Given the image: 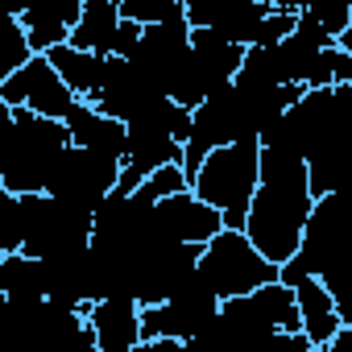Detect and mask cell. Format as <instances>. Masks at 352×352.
Listing matches in <instances>:
<instances>
[{"instance_id":"1","label":"cell","mask_w":352,"mask_h":352,"mask_svg":"<svg viewBox=\"0 0 352 352\" xmlns=\"http://www.w3.org/2000/svg\"><path fill=\"white\" fill-rule=\"evenodd\" d=\"M315 208L307 157L286 145H261V183L249 204L245 232L270 261H290L302 245L307 220Z\"/></svg>"},{"instance_id":"2","label":"cell","mask_w":352,"mask_h":352,"mask_svg":"<svg viewBox=\"0 0 352 352\" xmlns=\"http://www.w3.org/2000/svg\"><path fill=\"white\" fill-rule=\"evenodd\" d=\"M0 120H5V145H0V187L13 195L50 191V179L63 162V153L75 145L67 120L42 116L25 104L0 100Z\"/></svg>"},{"instance_id":"3","label":"cell","mask_w":352,"mask_h":352,"mask_svg":"<svg viewBox=\"0 0 352 352\" xmlns=\"http://www.w3.org/2000/svg\"><path fill=\"white\" fill-rule=\"evenodd\" d=\"M257 183H261V141H228L204 157L191 187L220 208L224 228H245Z\"/></svg>"},{"instance_id":"4","label":"cell","mask_w":352,"mask_h":352,"mask_svg":"<svg viewBox=\"0 0 352 352\" xmlns=\"http://www.w3.org/2000/svg\"><path fill=\"white\" fill-rule=\"evenodd\" d=\"M21 228H25L21 249L34 257L79 253V249H91L96 212L63 195H50V191H30L21 195Z\"/></svg>"},{"instance_id":"5","label":"cell","mask_w":352,"mask_h":352,"mask_svg":"<svg viewBox=\"0 0 352 352\" xmlns=\"http://www.w3.org/2000/svg\"><path fill=\"white\" fill-rule=\"evenodd\" d=\"M199 270L204 278L216 286L220 298H236V294H253L257 286L274 282L278 278V261H270L253 236L245 228H220L208 245H204V257H199Z\"/></svg>"},{"instance_id":"6","label":"cell","mask_w":352,"mask_h":352,"mask_svg":"<svg viewBox=\"0 0 352 352\" xmlns=\"http://www.w3.org/2000/svg\"><path fill=\"white\" fill-rule=\"evenodd\" d=\"M120 183V157L116 153H100V149H83V145H71L50 179V195H63L71 204H83V208H100Z\"/></svg>"},{"instance_id":"7","label":"cell","mask_w":352,"mask_h":352,"mask_svg":"<svg viewBox=\"0 0 352 352\" xmlns=\"http://www.w3.org/2000/svg\"><path fill=\"white\" fill-rule=\"evenodd\" d=\"M0 100L5 104H25L42 116H54V120H67V112L75 108V91L71 83L63 79V71L50 63V54H34L21 71H13L9 79H0Z\"/></svg>"},{"instance_id":"8","label":"cell","mask_w":352,"mask_h":352,"mask_svg":"<svg viewBox=\"0 0 352 352\" xmlns=\"http://www.w3.org/2000/svg\"><path fill=\"white\" fill-rule=\"evenodd\" d=\"M9 17H21V25L30 30V42L38 54H46L58 42H71V30L83 17L87 0H0Z\"/></svg>"},{"instance_id":"9","label":"cell","mask_w":352,"mask_h":352,"mask_svg":"<svg viewBox=\"0 0 352 352\" xmlns=\"http://www.w3.org/2000/svg\"><path fill=\"white\" fill-rule=\"evenodd\" d=\"M87 323L96 327V352H137L141 331V298L137 294H108L87 307Z\"/></svg>"},{"instance_id":"10","label":"cell","mask_w":352,"mask_h":352,"mask_svg":"<svg viewBox=\"0 0 352 352\" xmlns=\"http://www.w3.org/2000/svg\"><path fill=\"white\" fill-rule=\"evenodd\" d=\"M157 224H162V236L166 241H195V245H208L220 228H224V216L216 204H208L195 187L179 191L157 204Z\"/></svg>"},{"instance_id":"11","label":"cell","mask_w":352,"mask_h":352,"mask_svg":"<svg viewBox=\"0 0 352 352\" xmlns=\"http://www.w3.org/2000/svg\"><path fill=\"white\" fill-rule=\"evenodd\" d=\"M191 30H195L191 21L145 25V34H141L137 50L129 54V63L141 67L145 75H153V79H162V83L170 87L174 71H179V67L187 63V54H191Z\"/></svg>"},{"instance_id":"12","label":"cell","mask_w":352,"mask_h":352,"mask_svg":"<svg viewBox=\"0 0 352 352\" xmlns=\"http://www.w3.org/2000/svg\"><path fill=\"white\" fill-rule=\"evenodd\" d=\"M278 278L286 282V286H294V294H298V311H302V331H307V340H311V348L315 352H323V348H331V340H336V331H340V311H336V298H331V290L315 278V274H298V270H278Z\"/></svg>"},{"instance_id":"13","label":"cell","mask_w":352,"mask_h":352,"mask_svg":"<svg viewBox=\"0 0 352 352\" xmlns=\"http://www.w3.org/2000/svg\"><path fill=\"white\" fill-rule=\"evenodd\" d=\"M183 162V141L162 129H129V149L120 157V183L116 191H137L157 166Z\"/></svg>"},{"instance_id":"14","label":"cell","mask_w":352,"mask_h":352,"mask_svg":"<svg viewBox=\"0 0 352 352\" xmlns=\"http://www.w3.org/2000/svg\"><path fill=\"white\" fill-rule=\"evenodd\" d=\"M0 294H5V302L17 319H38V311L46 302V265H42V257H34L25 249L0 257Z\"/></svg>"},{"instance_id":"15","label":"cell","mask_w":352,"mask_h":352,"mask_svg":"<svg viewBox=\"0 0 352 352\" xmlns=\"http://www.w3.org/2000/svg\"><path fill=\"white\" fill-rule=\"evenodd\" d=\"M67 129H71V141L83 149H100V153H116V157H124V149H129V124L91 100H75V108L67 112Z\"/></svg>"},{"instance_id":"16","label":"cell","mask_w":352,"mask_h":352,"mask_svg":"<svg viewBox=\"0 0 352 352\" xmlns=\"http://www.w3.org/2000/svg\"><path fill=\"white\" fill-rule=\"evenodd\" d=\"M46 54H50V63L63 71V79L71 83V91H75L79 100H96V96L104 91V83H108V58H112V54L79 50V46H71V42H58V46H50Z\"/></svg>"},{"instance_id":"17","label":"cell","mask_w":352,"mask_h":352,"mask_svg":"<svg viewBox=\"0 0 352 352\" xmlns=\"http://www.w3.org/2000/svg\"><path fill=\"white\" fill-rule=\"evenodd\" d=\"M245 50H249V46L232 42V38L220 34L216 25H195V30H191V54H195V63H199L220 87H224L228 79L241 75V67H245Z\"/></svg>"},{"instance_id":"18","label":"cell","mask_w":352,"mask_h":352,"mask_svg":"<svg viewBox=\"0 0 352 352\" xmlns=\"http://www.w3.org/2000/svg\"><path fill=\"white\" fill-rule=\"evenodd\" d=\"M120 21H124L120 5H112V0H87L79 25L71 30V46H79V50H96V54H112Z\"/></svg>"},{"instance_id":"19","label":"cell","mask_w":352,"mask_h":352,"mask_svg":"<svg viewBox=\"0 0 352 352\" xmlns=\"http://www.w3.org/2000/svg\"><path fill=\"white\" fill-rule=\"evenodd\" d=\"M307 170H311V191H315V199L340 191V187L352 179V137H331V141H323V145L307 157Z\"/></svg>"},{"instance_id":"20","label":"cell","mask_w":352,"mask_h":352,"mask_svg":"<svg viewBox=\"0 0 352 352\" xmlns=\"http://www.w3.org/2000/svg\"><path fill=\"white\" fill-rule=\"evenodd\" d=\"M241 75L253 79V83H294V79H290V67H286V46H282V42L249 46Z\"/></svg>"},{"instance_id":"21","label":"cell","mask_w":352,"mask_h":352,"mask_svg":"<svg viewBox=\"0 0 352 352\" xmlns=\"http://www.w3.org/2000/svg\"><path fill=\"white\" fill-rule=\"evenodd\" d=\"M34 42H30V30L21 25V17H9L0 21V79H9L13 71H21L30 58H34Z\"/></svg>"},{"instance_id":"22","label":"cell","mask_w":352,"mask_h":352,"mask_svg":"<svg viewBox=\"0 0 352 352\" xmlns=\"http://www.w3.org/2000/svg\"><path fill=\"white\" fill-rule=\"evenodd\" d=\"M120 13H124V17H133V21H141V25L187 21V5H183V0H124Z\"/></svg>"},{"instance_id":"23","label":"cell","mask_w":352,"mask_h":352,"mask_svg":"<svg viewBox=\"0 0 352 352\" xmlns=\"http://www.w3.org/2000/svg\"><path fill=\"white\" fill-rule=\"evenodd\" d=\"M191 187V174H187V166L183 162H170V166H157L149 179L137 187L145 199H153V204H162V199H170V195H179V191H187Z\"/></svg>"},{"instance_id":"24","label":"cell","mask_w":352,"mask_h":352,"mask_svg":"<svg viewBox=\"0 0 352 352\" xmlns=\"http://www.w3.org/2000/svg\"><path fill=\"white\" fill-rule=\"evenodd\" d=\"M21 236H25V228H21V195L0 187V253H17Z\"/></svg>"},{"instance_id":"25","label":"cell","mask_w":352,"mask_h":352,"mask_svg":"<svg viewBox=\"0 0 352 352\" xmlns=\"http://www.w3.org/2000/svg\"><path fill=\"white\" fill-rule=\"evenodd\" d=\"M307 13H311L327 34L340 38V34L348 30V21H352V0H311Z\"/></svg>"},{"instance_id":"26","label":"cell","mask_w":352,"mask_h":352,"mask_svg":"<svg viewBox=\"0 0 352 352\" xmlns=\"http://www.w3.org/2000/svg\"><path fill=\"white\" fill-rule=\"evenodd\" d=\"M307 87H336V46H323L307 71Z\"/></svg>"},{"instance_id":"27","label":"cell","mask_w":352,"mask_h":352,"mask_svg":"<svg viewBox=\"0 0 352 352\" xmlns=\"http://www.w3.org/2000/svg\"><path fill=\"white\" fill-rule=\"evenodd\" d=\"M141 34H145V25H141V21H133V17H124V21H120V30H116V46H112V54H116V58H129V54L137 50Z\"/></svg>"},{"instance_id":"28","label":"cell","mask_w":352,"mask_h":352,"mask_svg":"<svg viewBox=\"0 0 352 352\" xmlns=\"http://www.w3.org/2000/svg\"><path fill=\"white\" fill-rule=\"evenodd\" d=\"M336 83H352V50L336 42Z\"/></svg>"},{"instance_id":"29","label":"cell","mask_w":352,"mask_h":352,"mask_svg":"<svg viewBox=\"0 0 352 352\" xmlns=\"http://www.w3.org/2000/svg\"><path fill=\"white\" fill-rule=\"evenodd\" d=\"M331 298H336L340 319H344V323H352V282H348V286H336V290H331Z\"/></svg>"},{"instance_id":"30","label":"cell","mask_w":352,"mask_h":352,"mask_svg":"<svg viewBox=\"0 0 352 352\" xmlns=\"http://www.w3.org/2000/svg\"><path fill=\"white\" fill-rule=\"evenodd\" d=\"M112 5H124V0H112Z\"/></svg>"},{"instance_id":"31","label":"cell","mask_w":352,"mask_h":352,"mask_svg":"<svg viewBox=\"0 0 352 352\" xmlns=\"http://www.w3.org/2000/svg\"><path fill=\"white\" fill-rule=\"evenodd\" d=\"M183 5H187V0H183Z\"/></svg>"}]
</instances>
